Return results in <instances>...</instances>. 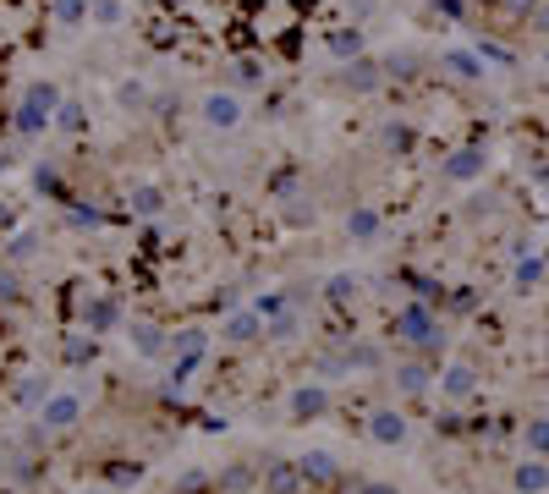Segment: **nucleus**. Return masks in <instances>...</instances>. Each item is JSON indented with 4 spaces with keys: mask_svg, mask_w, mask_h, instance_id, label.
<instances>
[{
    "mask_svg": "<svg viewBox=\"0 0 549 494\" xmlns=\"http://www.w3.org/2000/svg\"><path fill=\"white\" fill-rule=\"evenodd\" d=\"M467 28L505 50H549V0H451Z\"/></svg>",
    "mask_w": 549,
    "mask_h": 494,
    "instance_id": "f257e3e1",
    "label": "nucleus"
},
{
    "mask_svg": "<svg viewBox=\"0 0 549 494\" xmlns=\"http://www.w3.org/2000/svg\"><path fill=\"white\" fill-rule=\"evenodd\" d=\"M516 143H522V154L533 159V171H544V176H549V116H533V121H522Z\"/></svg>",
    "mask_w": 549,
    "mask_h": 494,
    "instance_id": "f03ea898",
    "label": "nucleus"
}]
</instances>
